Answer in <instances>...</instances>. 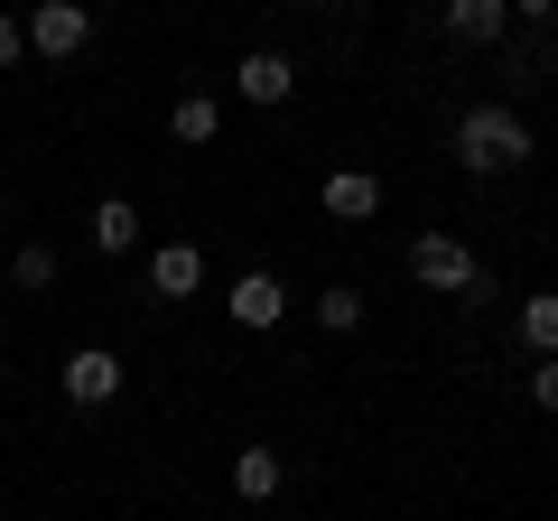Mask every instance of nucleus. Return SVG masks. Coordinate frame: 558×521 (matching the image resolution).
Wrapping results in <instances>:
<instances>
[{
  "label": "nucleus",
  "instance_id": "3",
  "mask_svg": "<svg viewBox=\"0 0 558 521\" xmlns=\"http://www.w3.org/2000/svg\"><path fill=\"white\" fill-rule=\"evenodd\" d=\"M94 38V10H84V0H38V10H28V47H38V57H75V47Z\"/></svg>",
  "mask_w": 558,
  "mask_h": 521
},
{
  "label": "nucleus",
  "instance_id": "6",
  "mask_svg": "<svg viewBox=\"0 0 558 521\" xmlns=\"http://www.w3.org/2000/svg\"><path fill=\"white\" fill-rule=\"evenodd\" d=\"M196 280H205L196 242H159V252H149V289H159V299H196Z\"/></svg>",
  "mask_w": 558,
  "mask_h": 521
},
{
  "label": "nucleus",
  "instance_id": "10",
  "mask_svg": "<svg viewBox=\"0 0 558 521\" xmlns=\"http://www.w3.org/2000/svg\"><path fill=\"white\" fill-rule=\"evenodd\" d=\"M502 20H512V0H447V28H457V38H475V47H494Z\"/></svg>",
  "mask_w": 558,
  "mask_h": 521
},
{
  "label": "nucleus",
  "instance_id": "8",
  "mask_svg": "<svg viewBox=\"0 0 558 521\" xmlns=\"http://www.w3.org/2000/svg\"><path fill=\"white\" fill-rule=\"evenodd\" d=\"M326 215H344V223L381 215V178H363V168H336V178H326Z\"/></svg>",
  "mask_w": 558,
  "mask_h": 521
},
{
  "label": "nucleus",
  "instance_id": "18",
  "mask_svg": "<svg viewBox=\"0 0 558 521\" xmlns=\"http://www.w3.org/2000/svg\"><path fill=\"white\" fill-rule=\"evenodd\" d=\"M549 10H558V0H512V20H549Z\"/></svg>",
  "mask_w": 558,
  "mask_h": 521
},
{
  "label": "nucleus",
  "instance_id": "12",
  "mask_svg": "<svg viewBox=\"0 0 558 521\" xmlns=\"http://www.w3.org/2000/svg\"><path fill=\"white\" fill-rule=\"evenodd\" d=\"M168 131H178V141H196V149H205V141H215V131H223V102H215V94H186L178 112H168Z\"/></svg>",
  "mask_w": 558,
  "mask_h": 521
},
{
  "label": "nucleus",
  "instance_id": "7",
  "mask_svg": "<svg viewBox=\"0 0 558 521\" xmlns=\"http://www.w3.org/2000/svg\"><path fill=\"white\" fill-rule=\"evenodd\" d=\"M223 307H233V326H279L289 289H279L270 270H242V280H233V299H223Z\"/></svg>",
  "mask_w": 558,
  "mask_h": 521
},
{
  "label": "nucleus",
  "instance_id": "17",
  "mask_svg": "<svg viewBox=\"0 0 558 521\" xmlns=\"http://www.w3.org/2000/svg\"><path fill=\"white\" fill-rule=\"evenodd\" d=\"M28 57V20H0V65H20Z\"/></svg>",
  "mask_w": 558,
  "mask_h": 521
},
{
  "label": "nucleus",
  "instance_id": "11",
  "mask_svg": "<svg viewBox=\"0 0 558 521\" xmlns=\"http://www.w3.org/2000/svg\"><path fill=\"white\" fill-rule=\"evenodd\" d=\"M131 242H140L131 196H102V205H94V252H131Z\"/></svg>",
  "mask_w": 558,
  "mask_h": 521
},
{
  "label": "nucleus",
  "instance_id": "16",
  "mask_svg": "<svg viewBox=\"0 0 558 521\" xmlns=\"http://www.w3.org/2000/svg\"><path fill=\"white\" fill-rule=\"evenodd\" d=\"M531 401H539V410H558V354H539V373H531Z\"/></svg>",
  "mask_w": 558,
  "mask_h": 521
},
{
  "label": "nucleus",
  "instance_id": "15",
  "mask_svg": "<svg viewBox=\"0 0 558 521\" xmlns=\"http://www.w3.org/2000/svg\"><path fill=\"white\" fill-rule=\"evenodd\" d=\"M317 326H336V336H354V326H363V299H354V289H326V299H317Z\"/></svg>",
  "mask_w": 558,
  "mask_h": 521
},
{
  "label": "nucleus",
  "instance_id": "19",
  "mask_svg": "<svg viewBox=\"0 0 558 521\" xmlns=\"http://www.w3.org/2000/svg\"><path fill=\"white\" fill-rule=\"evenodd\" d=\"M0 242H10V215H0Z\"/></svg>",
  "mask_w": 558,
  "mask_h": 521
},
{
  "label": "nucleus",
  "instance_id": "4",
  "mask_svg": "<svg viewBox=\"0 0 558 521\" xmlns=\"http://www.w3.org/2000/svg\"><path fill=\"white\" fill-rule=\"evenodd\" d=\"M121 391V354H102V344H84V354H65V401L102 410Z\"/></svg>",
  "mask_w": 558,
  "mask_h": 521
},
{
  "label": "nucleus",
  "instance_id": "2",
  "mask_svg": "<svg viewBox=\"0 0 558 521\" xmlns=\"http://www.w3.org/2000/svg\"><path fill=\"white\" fill-rule=\"evenodd\" d=\"M410 270H418V289H457V299H475V289H484L475 252H465L457 233H418L410 242Z\"/></svg>",
  "mask_w": 558,
  "mask_h": 521
},
{
  "label": "nucleus",
  "instance_id": "1",
  "mask_svg": "<svg viewBox=\"0 0 558 521\" xmlns=\"http://www.w3.org/2000/svg\"><path fill=\"white\" fill-rule=\"evenodd\" d=\"M457 159L475 168V178H502V168L531 159V121H521L512 102H475V112L457 121Z\"/></svg>",
  "mask_w": 558,
  "mask_h": 521
},
{
  "label": "nucleus",
  "instance_id": "5",
  "mask_svg": "<svg viewBox=\"0 0 558 521\" xmlns=\"http://www.w3.org/2000/svg\"><path fill=\"white\" fill-rule=\"evenodd\" d=\"M233 94H242V102H289V94H299V65L260 47V57H242V65H233Z\"/></svg>",
  "mask_w": 558,
  "mask_h": 521
},
{
  "label": "nucleus",
  "instance_id": "20",
  "mask_svg": "<svg viewBox=\"0 0 558 521\" xmlns=\"http://www.w3.org/2000/svg\"><path fill=\"white\" fill-rule=\"evenodd\" d=\"M326 10H336V0H326Z\"/></svg>",
  "mask_w": 558,
  "mask_h": 521
},
{
  "label": "nucleus",
  "instance_id": "13",
  "mask_svg": "<svg viewBox=\"0 0 558 521\" xmlns=\"http://www.w3.org/2000/svg\"><path fill=\"white\" fill-rule=\"evenodd\" d=\"M521 336H531L539 354H558V289H539V299H521Z\"/></svg>",
  "mask_w": 558,
  "mask_h": 521
},
{
  "label": "nucleus",
  "instance_id": "14",
  "mask_svg": "<svg viewBox=\"0 0 558 521\" xmlns=\"http://www.w3.org/2000/svg\"><path fill=\"white\" fill-rule=\"evenodd\" d=\"M10 280H20V289H47V280H57V252H47V242H20V252H10Z\"/></svg>",
  "mask_w": 558,
  "mask_h": 521
},
{
  "label": "nucleus",
  "instance_id": "9",
  "mask_svg": "<svg viewBox=\"0 0 558 521\" xmlns=\"http://www.w3.org/2000/svg\"><path fill=\"white\" fill-rule=\"evenodd\" d=\"M279 475H289V465H279V447H242V457H233V494H242V502H270Z\"/></svg>",
  "mask_w": 558,
  "mask_h": 521
}]
</instances>
